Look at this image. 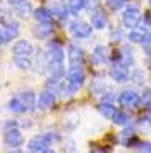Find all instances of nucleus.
<instances>
[{"label": "nucleus", "instance_id": "nucleus-19", "mask_svg": "<svg viewBox=\"0 0 151 153\" xmlns=\"http://www.w3.org/2000/svg\"><path fill=\"white\" fill-rule=\"evenodd\" d=\"M33 17L37 22H52L53 19V13L52 10H48V8H37V10L33 12Z\"/></svg>", "mask_w": 151, "mask_h": 153}, {"label": "nucleus", "instance_id": "nucleus-27", "mask_svg": "<svg viewBox=\"0 0 151 153\" xmlns=\"http://www.w3.org/2000/svg\"><path fill=\"white\" fill-rule=\"evenodd\" d=\"M13 62H15V65L19 67V68H22V70H28L32 67L30 57H15Z\"/></svg>", "mask_w": 151, "mask_h": 153}, {"label": "nucleus", "instance_id": "nucleus-21", "mask_svg": "<svg viewBox=\"0 0 151 153\" xmlns=\"http://www.w3.org/2000/svg\"><path fill=\"white\" fill-rule=\"evenodd\" d=\"M7 108L12 111V113H23V111H27L25 110V107H23V103L20 102V98H12L10 102L7 103Z\"/></svg>", "mask_w": 151, "mask_h": 153}, {"label": "nucleus", "instance_id": "nucleus-33", "mask_svg": "<svg viewBox=\"0 0 151 153\" xmlns=\"http://www.w3.org/2000/svg\"><path fill=\"white\" fill-rule=\"evenodd\" d=\"M138 153H151V143L150 142H141L138 143Z\"/></svg>", "mask_w": 151, "mask_h": 153}, {"label": "nucleus", "instance_id": "nucleus-22", "mask_svg": "<svg viewBox=\"0 0 151 153\" xmlns=\"http://www.w3.org/2000/svg\"><path fill=\"white\" fill-rule=\"evenodd\" d=\"M133 140H135V131H133V128H126L125 131L120 133V143H123V145L130 146Z\"/></svg>", "mask_w": 151, "mask_h": 153}, {"label": "nucleus", "instance_id": "nucleus-34", "mask_svg": "<svg viewBox=\"0 0 151 153\" xmlns=\"http://www.w3.org/2000/svg\"><path fill=\"white\" fill-rule=\"evenodd\" d=\"M45 153H55V152H53V150H47Z\"/></svg>", "mask_w": 151, "mask_h": 153}, {"label": "nucleus", "instance_id": "nucleus-28", "mask_svg": "<svg viewBox=\"0 0 151 153\" xmlns=\"http://www.w3.org/2000/svg\"><path fill=\"white\" fill-rule=\"evenodd\" d=\"M4 28H5V32L8 33V37H10V38L19 37V23H17V22H7Z\"/></svg>", "mask_w": 151, "mask_h": 153}, {"label": "nucleus", "instance_id": "nucleus-20", "mask_svg": "<svg viewBox=\"0 0 151 153\" xmlns=\"http://www.w3.org/2000/svg\"><path fill=\"white\" fill-rule=\"evenodd\" d=\"M58 93H60L61 98H68V97H72L73 93H75V90L70 87V83L67 82V78H65V80H61L60 83H58Z\"/></svg>", "mask_w": 151, "mask_h": 153}, {"label": "nucleus", "instance_id": "nucleus-26", "mask_svg": "<svg viewBox=\"0 0 151 153\" xmlns=\"http://www.w3.org/2000/svg\"><path fill=\"white\" fill-rule=\"evenodd\" d=\"M113 123L115 125H120V126H126V125H130V117L126 113H123V111H116Z\"/></svg>", "mask_w": 151, "mask_h": 153}, {"label": "nucleus", "instance_id": "nucleus-17", "mask_svg": "<svg viewBox=\"0 0 151 153\" xmlns=\"http://www.w3.org/2000/svg\"><path fill=\"white\" fill-rule=\"evenodd\" d=\"M106 58H108V55H106V48H105V47H103V45H96V47H95L93 55H91L93 63H96V65H105Z\"/></svg>", "mask_w": 151, "mask_h": 153}, {"label": "nucleus", "instance_id": "nucleus-2", "mask_svg": "<svg viewBox=\"0 0 151 153\" xmlns=\"http://www.w3.org/2000/svg\"><path fill=\"white\" fill-rule=\"evenodd\" d=\"M141 22V10L136 5H131V7L125 8L123 12V25L130 30H135Z\"/></svg>", "mask_w": 151, "mask_h": 153}, {"label": "nucleus", "instance_id": "nucleus-11", "mask_svg": "<svg viewBox=\"0 0 151 153\" xmlns=\"http://www.w3.org/2000/svg\"><path fill=\"white\" fill-rule=\"evenodd\" d=\"M68 62H70V67H81V62H83V50L76 45H68Z\"/></svg>", "mask_w": 151, "mask_h": 153}, {"label": "nucleus", "instance_id": "nucleus-25", "mask_svg": "<svg viewBox=\"0 0 151 153\" xmlns=\"http://www.w3.org/2000/svg\"><path fill=\"white\" fill-rule=\"evenodd\" d=\"M52 13H53V17H58L61 22L68 19V8L65 7V5H57V7H53Z\"/></svg>", "mask_w": 151, "mask_h": 153}, {"label": "nucleus", "instance_id": "nucleus-29", "mask_svg": "<svg viewBox=\"0 0 151 153\" xmlns=\"http://www.w3.org/2000/svg\"><path fill=\"white\" fill-rule=\"evenodd\" d=\"M131 80L135 82L136 85H140V87H144V82H146V75H144V72H141V70H136V72H133Z\"/></svg>", "mask_w": 151, "mask_h": 153}, {"label": "nucleus", "instance_id": "nucleus-31", "mask_svg": "<svg viewBox=\"0 0 151 153\" xmlns=\"http://www.w3.org/2000/svg\"><path fill=\"white\" fill-rule=\"evenodd\" d=\"M106 4L111 10H121L126 5V0H106Z\"/></svg>", "mask_w": 151, "mask_h": 153}, {"label": "nucleus", "instance_id": "nucleus-36", "mask_svg": "<svg viewBox=\"0 0 151 153\" xmlns=\"http://www.w3.org/2000/svg\"><path fill=\"white\" fill-rule=\"evenodd\" d=\"M150 4H151V0H150Z\"/></svg>", "mask_w": 151, "mask_h": 153}, {"label": "nucleus", "instance_id": "nucleus-15", "mask_svg": "<svg viewBox=\"0 0 151 153\" xmlns=\"http://www.w3.org/2000/svg\"><path fill=\"white\" fill-rule=\"evenodd\" d=\"M19 98H20V102L23 103V107H25L27 111H33L35 110V107H37V97H35V93L32 92V90L22 92Z\"/></svg>", "mask_w": 151, "mask_h": 153}, {"label": "nucleus", "instance_id": "nucleus-3", "mask_svg": "<svg viewBox=\"0 0 151 153\" xmlns=\"http://www.w3.org/2000/svg\"><path fill=\"white\" fill-rule=\"evenodd\" d=\"M23 135H22V131L17 128V126H10V128H7L5 130V133H4V143L8 146V148H13V150H17L19 146H22L23 145Z\"/></svg>", "mask_w": 151, "mask_h": 153}, {"label": "nucleus", "instance_id": "nucleus-4", "mask_svg": "<svg viewBox=\"0 0 151 153\" xmlns=\"http://www.w3.org/2000/svg\"><path fill=\"white\" fill-rule=\"evenodd\" d=\"M67 82L70 83V87L73 90H80L85 83V73L81 70V67H70L67 72Z\"/></svg>", "mask_w": 151, "mask_h": 153}, {"label": "nucleus", "instance_id": "nucleus-6", "mask_svg": "<svg viewBox=\"0 0 151 153\" xmlns=\"http://www.w3.org/2000/svg\"><path fill=\"white\" fill-rule=\"evenodd\" d=\"M70 32L76 38H88L91 35V25H88L83 20H75L70 23Z\"/></svg>", "mask_w": 151, "mask_h": 153}, {"label": "nucleus", "instance_id": "nucleus-12", "mask_svg": "<svg viewBox=\"0 0 151 153\" xmlns=\"http://www.w3.org/2000/svg\"><path fill=\"white\" fill-rule=\"evenodd\" d=\"M63 48L58 42H52L48 45V50H47V58H48V63L52 62H63Z\"/></svg>", "mask_w": 151, "mask_h": 153}, {"label": "nucleus", "instance_id": "nucleus-30", "mask_svg": "<svg viewBox=\"0 0 151 153\" xmlns=\"http://www.w3.org/2000/svg\"><path fill=\"white\" fill-rule=\"evenodd\" d=\"M141 105L144 108H150L151 110V90L150 88H144L143 95H141Z\"/></svg>", "mask_w": 151, "mask_h": 153}, {"label": "nucleus", "instance_id": "nucleus-16", "mask_svg": "<svg viewBox=\"0 0 151 153\" xmlns=\"http://www.w3.org/2000/svg\"><path fill=\"white\" fill-rule=\"evenodd\" d=\"M98 111L106 120H113L115 115H116V107H115L111 102H101V103L98 105Z\"/></svg>", "mask_w": 151, "mask_h": 153}, {"label": "nucleus", "instance_id": "nucleus-18", "mask_svg": "<svg viewBox=\"0 0 151 153\" xmlns=\"http://www.w3.org/2000/svg\"><path fill=\"white\" fill-rule=\"evenodd\" d=\"M90 17H91V27H93V28L103 30V28L106 27V19H105V15H103L101 12L93 10V12L90 13Z\"/></svg>", "mask_w": 151, "mask_h": 153}, {"label": "nucleus", "instance_id": "nucleus-13", "mask_svg": "<svg viewBox=\"0 0 151 153\" xmlns=\"http://www.w3.org/2000/svg\"><path fill=\"white\" fill-rule=\"evenodd\" d=\"M52 32H53L52 22H38L37 25L33 27V35L37 38H40V40L48 38L50 35H52Z\"/></svg>", "mask_w": 151, "mask_h": 153}, {"label": "nucleus", "instance_id": "nucleus-32", "mask_svg": "<svg viewBox=\"0 0 151 153\" xmlns=\"http://www.w3.org/2000/svg\"><path fill=\"white\" fill-rule=\"evenodd\" d=\"M138 126H140V130L143 133H151V120L150 118H141Z\"/></svg>", "mask_w": 151, "mask_h": 153}, {"label": "nucleus", "instance_id": "nucleus-24", "mask_svg": "<svg viewBox=\"0 0 151 153\" xmlns=\"http://www.w3.org/2000/svg\"><path fill=\"white\" fill-rule=\"evenodd\" d=\"M120 63H123V65H131L133 63V52L130 50V47H123V50H121V55H120Z\"/></svg>", "mask_w": 151, "mask_h": 153}, {"label": "nucleus", "instance_id": "nucleus-5", "mask_svg": "<svg viewBox=\"0 0 151 153\" xmlns=\"http://www.w3.org/2000/svg\"><path fill=\"white\" fill-rule=\"evenodd\" d=\"M118 102H120V105H123V107L136 108V107L141 105V97L136 92H133V90H123V92L120 93V97H118Z\"/></svg>", "mask_w": 151, "mask_h": 153}, {"label": "nucleus", "instance_id": "nucleus-9", "mask_svg": "<svg viewBox=\"0 0 151 153\" xmlns=\"http://www.w3.org/2000/svg\"><path fill=\"white\" fill-rule=\"evenodd\" d=\"M130 42L133 43H141V45H150L151 43V33L144 28V30H130L128 33Z\"/></svg>", "mask_w": 151, "mask_h": 153}, {"label": "nucleus", "instance_id": "nucleus-23", "mask_svg": "<svg viewBox=\"0 0 151 153\" xmlns=\"http://www.w3.org/2000/svg\"><path fill=\"white\" fill-rule=\"evenodd\" d=\"M85 7H87V0H70L68 2V8L72 13H80Z\"/></svg>", "mask_w": 151, "mask_h": 153}, {"label": "nucleus", "instance_id": "nucleus-7", "mask_svg": "<svg viewBox=\"0 0 151 153\" xmlns=\"http://www.w3.org/2000/svg\"><path fill=\"white\" fill-rule=\"evenodd\" d=\"M10 5L13 7L17 15L22 19H28L33 13V7L28 0H10Z\"/></svg>", "mask_w": 151, "mask_h": 153}, {"label": "nucleus", "instance_id": "nucleus-10", "mask_svg": "<svg viewBox=\"0 0 151 153\" xmlns=\"http://www.w3.org/2000/svg\"><path fill=\"white\" fill-rule=\"evenodd\" d=\"M12 52H13V57H30L33 53V45L27 40H19L15 42Z\"/></svg>", "mask_w": 151, "mask_h": 153}, {"label": "nucleus", "instance_id": "nucleus-8", "mask_svg": "<svg viewBox=\"0 0 151 153\" xmlns=\"http://www.w3.org/2000/svg\"><path fill=\"white\" fill-rule=\"evenodd\" d=\"M110 76H111L115 82H118V83H123V82L128 80V76H130L128 67L123 65V63H115V65L111 67V70H110Z\"/></svg>", "mask_w": 151, "mask_h": 153}, {"label": "nucleus", "instance_id": "nucleus-1", "mask_svg": "<svg viewBox=\"0 0 151 153\" xmlns=\"http://www.w3.org/2000/svg\"><path fill=\"white\" fill-rule=\"evenodd\" d=\"M55 137L52 135H35L28 140V150L30 153H45L50 150V143Z\"/></svg>", "mask_w": 151, "mask_h": 153}, {"label": "nucleus", "instance_id": "nucleus-14", "mask_svg": "<svg viewBox=\"0 0 151 153\" xmlns=\"http://www.w3.org/2000/svg\"><path fill=\"white\" fill-rule=\"evenodd\" d=\"M55 93L53 90H43L40 95H38V107L47 110V108H52L55 105Z\"/></svg>", "mask_w": 151, "mask_h": 153}, {"label": "nucleus", "instance_id": "nucleus-35", "mask_svg": "<svg viewBox=\"0 0 151 153\" xmlns=\"http://www.w3.org/2000/svg\"><path fill=\"white\" fill-rule=\"evenodd\" d=\"M15 153H22V152H15Z\"/></svg>", "mask_w": 151, "mask_h": 153}]
</instances>
